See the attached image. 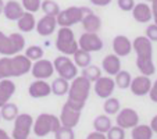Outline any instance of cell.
Here are the masks:
<instances>
[{
    "mask_svg": "<svg viewBox=\"0 0 157 139\" xmlns=\"http://www.w3.org/2000/svg\"><path fill=\"white\" fill-rule=\"evenodd\" d=\"M57 28V20L53 15H46L44 14L40 20L36 22V32L40 36H50L52 33L56 31Z\"/></svg>",
    "mask_w": 157,
    "mask_h": 139,
    "instance_id": "cell-16",
    "label": "cell"
},
{
    "mask_svg": "<svg viewBox=\"0 0 157 139\" xmlns=\"http://www.w3.org/2000/svg\"><path fill=\"white\" fill-rule=\"evenodd\" d=\"M89 11H90V9H88V7H78V6L68 7V9H65V10H60V13L56 17L57 25L71 28L72 25L79 24L81 21H82L83 15Z\"/></svg>",
    "mask_w": 157,
    "mask_h": 139,
    "instance_id": "cell-6",
    "label": "cell"
},
{
    "mask_svg": "<svg viewBox=\"0 0 157 139\" xmlns=\"http://www.w3.org/2000/svg\"><path fill=\"white\" fill-rule=\"evenodd\" d=\"M151 20L154 21V24H157V0L151 2Z\"/></svg>",
    "mask_w": 157,
    "mask_h": 139,
    "instance_id": "cell-44",
    "label": "cell"
},
{
    "mask_svg": "<svg viewBox=\"0 0 157 139\" xmlns=\"http://www.w3.org/2000/svg\"><path fill=\"white\" fill-rule=\"evenodd\" d=\"M151 83L153 82L150 81V77L138 75V77L132 78L129 89L135 96H146V95H149V92H150Z\"/></svg>",
    "mask_w": 157,
    "mask_h": 139,
    "instance_id": "cell-15",
    "label": "cell"
},
{
    "mask_svg": "<svg viewBox=\"0 0 157 139\" xmlns=\"http://www.w3.org/2000/svg\"><path fill=\"white\" fill-rule=\"evenodd\" d=\"M82 77H85L86 79H89L90 82H95L101 77V70L98 65L89 64L88 67L82 68Z\"/></svg>",
    "mask_w": 157,
    "mask_h": 139,
    "instance_id": "cell-33",
    "label": "cell"
},
{
    "mask_svg": "<svg viewBox=\"0 0 157 139\" xmlns=\"http://www.w3.org/2000/svg\"><path fill=\"white\" fill-rule=\"evenodd\" d=\"M17 25H18V29H20L21 32H25V33L28 32L29 33L31 31H33L35 27H36V20H35L33 13L25 11L24 14L17 20Z\"/></svg>",
    "mask_w": 157,
    "mask_h": 139,
    "instance_id": "cell-24",
    "label": "cell"
},
{
    "mask_svg": "<svg viewBox=\"0 0 157 139\" xmlns=\"http://www.w3.org/2000/svg\"><path fill=\"white\" fill-rule=\"evenodd\" d=\"M150 128L153 129L154 133H157V115H154L153 118H151V121H150Z\"/></svg>",
    "mask_w": 157,
    "mask_h": 139,
    "instance_id": "cell-45",
    "label": "cell"
},
{
    "mask_svg": "<svg viewBox=\"0 0 157 139\" xmlns=\"http://www.w3.org/2000/svg\"><path fill=\"white\" fill-rule=\"evenodd\" d=\"M25 49V38L21 33L4 35L0 31V53L3 56H14Z\"/></svg>",
    "mask_w": 157,
    "mask_h": 139,
    "instance_id": "cell-4",
    "label": "cell"
},
{
    "mask_svg": "<svg viewBox=\"0 0 157 139\" xmlns=\"http://www.w3.org/2000/svg\"><path fill=\"white\" fill-rule=\"evenodd\" d=\"M103 110H104V113H106L107 115H114V114H117V113L121 110V104H120V100L118 99H116V98H107L106 99V102H104V104H103Z\"/></svg>",
    "mask_w": 157,
    "mask_h": 139,
    "instance_id": "cell-32",
    "label": "cell"
},
{
    "mask_svg": "<svg viewBox=\"0 0 157 139\" xmlns=\"http://www.w3.org/2000/svg\"><path fill=\"white\" fill-rule=\"evenodd\" d=\"M0 114H2V118L6 120V121H14L15 117L20 114L18 106L9 102V103H6L4 106L0 107Z\"/></svg>",
    "mask_w": 157,
    "mask_h": 139,
    "instance_id": "cell-28",
    "label": "cell"
},
{
    "mask_svg": "<svg viewBox=\"0 0 157 139\" xmlns=\"http://www.w3.org/2000/svg\"><path fill=\"white\" fill-rule=\"evenodd\" d=\"M15 83L13 82L10 78L6 79H0V107L9 103L10 99L14 96L15 93Z\"/></svg>",
    "mask_w": 157,
    "mask_h": 139,
    "instance_id": "cell-22",
    "label": "cell"
},
{
    "mask_svg": "<svg viewBox=\"0 0 157 139\" xmlns=\"http://www.w3.org/2000/svg\"><path fill=\"white\" fill-rule=\"evenodd\" d=\"M40 9L46 15H53V17H57V14L60 13V6L54 0H44V2H42Z\"/></svg>",
    "mask_w": 157,
    "mask_h": 139,
    "instance_id": "cell-34",
    "label": "cell"
},
{
    "mask_svg": "<svg viewBox=\"0 0 157 139\" xmlns=\"http://www.w3.org/2000/svg\"><path fill=\"white\" fill-rule=\"evenodd\" d=\"M132 17L139 24H147L151 20V7L147 3H138L132 9Z\"/></svg>",
    "mask_w": 157,
    "mask_h": 139,
    "instance_id": "cell-20",
    "label": "cell"
},
{
    "mask_svg": "<svg viewBox=\"0 0 157 139\" xmlns=\"http://www.w3.org/2000/svg\"><path fill=\"white\" fill-rule=\"evenodd\" d=\"M101 70L110 77H114L121 71V60L117 54H109L101 61Z\"/></svg>",
    "mask_w": 157,
    "mask_h": 139,
    "instance_id": "cell-19",
    "label": "cell"
},
{
    "mask_svg": "<svg viewBox=\"0 0 157 139\" xmlns=\"http://www.w3.org/2000/svg\"><path fill=\"white\" fill-rule=\"evenodd\" d=\"M132 50L136 53V59H153V42L145 35L136 36L135 41L132 42Z\"/></svg>",
    "mask_w": 157,
    "mask_h": 139,
    "instance_id": "cell-10",
    "label": "cell"
},
{
    "mask_svg": "<svg viewBox=\"0 0 157 139\" xmlns=\"http://www.w3.org/2000/svg\"><path fill=\"white\" fill-rule=\"evenodd\" d=\"M78 46H79V49L89 52V53L100 52L103 49V41L96 32H83L78 41Z\"/></svg>",
    "mask_w": 157,
    "mask_h": 139,
    "instance_id": "cell-9",
    "label": "cell"
},
{
    "mask_svg": "<svg viewBox=\"0 0 157 139\" xmlns=\"http://www.w3.org/2000/svg\"><path fill=\"white\" fill-rule=\"evenodd\" d=\"M21 4H22L25 11L36 13V11H39V9H40L42 0H21Z\"/></svg>",
    "mask_w": 157,
    "mask_h": 139,
    "instance_id": "cell-38",
    "label": "cell"
},
{
    "mask_svg": "<svg viewBox=\"0 0 157 139\" xmlns=\"http://www.w3.org/2000/svg\"><path fill=\"white\" fill-rule=\"evenodd\" d=\"M60 127H61V122H60V118L57 115L49 114V113H42L33 121L32 131L35 132L36 136L43 138V136H48L49 133H54Z\"/></svg>",
    "mask_w": 157,
    "mask_h": 139,
    "instance_id": "cell-3",
    "label": "cell"
},
{
    "mask_svg": "<svg viewBox=\"0 0 157 139\" xmlns=\"http://www.w3.org/2000/svg\"><path fill=\"white\" fill-rule=\"evenodd\" d=\"M113 52L118 57H125L132 52V42L125 35H117L113 39Z\"/></svg>",
    "mask_w": 157,
    "mask_h": 139,
    "instance_id": "cell-18",
    "label": "cell"
},
{
    "mask_svg": "<svg viewBox=\"0 0 157 139\" xmlns=\"http://www.w3.org/2000/svg\"><path fill=\"white\" fill-rule=\"evenodd\" d=\"M3 10H4V2L0 0V14H3Z\"/></svg>",
    "mask_w": 157,
    "mask_h": 139,
    "instance_id": "cell-47",
    "label": "cell"
},
{
    "mask_svg": "<svg viewBox=\"0 0 157 139\" xmlns=\"http://www.w3.org/2000/svg\"><path fill=\"white\" fill-rule=\"evenodd\" d=\"M52 93H54L56 96H64L68 93L70 89V81L64 79V78L59 77L52 82Z\"/></svg>",
    "mask_w": 157,
    "mask_h": 139,
    "instance_id": "cell-26",
    "label": "cell"
},
{
    "mask_svg": "<svg viewBox=\"0 0 157 139\" xmlns=\"http://www.w3.org/2000/svg\"><path fill=\"white\" fill-rule=\"evenodd\" d=\"M93 128H95V131H98V132L107 133V131L111 128V118H110L107 114L98 115V117L93 120Z\"/></svg>",
    "mask_w": 157,
    "mask_h": 139,
    "instance_id": "cell-27",
    "label": "cell"
},
{
    "mask_svg": "<svg viewBox=\"0 0 157 139\" xmlns=\"http://www.w3.org/2000/svg\"><path fill=\"white\" fill-rule=\"evenodd\" d=\"M136 67L140 71V74L146 75V77H151L156 72V65L153 63V59H147V60L136 59Z\"/></svg>",
    "mask_w": 157,
    "mask_h": 139,
    "instance_id": "cell-30",
    "label": "cell"
},
{
    "mask_svg": "<svg viewBox=\"0 0 157 139\" xmlns=\"http://www.w3.org/2000/svg\"><path fill=\"white\" fill-rule=\"evenodd\" d=\"M31 72H32L35 79H48L54 74V67L53 61L46 59H39L35 63H32L31 67Z\"/></svg>",
    "mask_w": 157,
    "mask_h": 139,
    "instance_id": "cell-12",
    "label": "cell"
},
{
    "mask_svg": "<svg viewBox=\"0 0 157 139\" xmlns=\"http://www.w3.org/2000/svg\"><path fill=\"white\" fill-rule=\"evenodd\" d=\"M33 127V118L31 114L22 113L18 114L14 120V128H13L11 138L13 139H28Z\"/></svg>",
    "mask_w": 157,
    "mask_h": 139,
    "instance_id": "cell-8",
    "label": "cell"
},
{
    "mask_svg": "<svg viewBox=\"0 0 157 139\" xmlns=\"http://www.w3.org/2000/svg\"><path fill=\"white\" fill-rule=\"evenodd\" d=\"M32 67V61L25 54L4 56L0 59V79L13 77H22L28 74Z\"/></svg>",
    "mask_w": 157,
    "mask_h": 139,
    "instance_id": "cell-1",
    "label": "cell"
},
{
    "mask_svg": "<svg viewBox=\"0 0 157 139\" xmlns=\"http://www.w3.org/2000/svg\"><path fill=\"white\" fill-rule=\"evenodd\" d=\"M72 57H74L75 65L79 68H85L92 63V56H90V53L82 50V49H79V48H78V50L75 52L74 54H72Z\"/></svg>",
    "mask_w": 157,
    "mask_h": 139,
    "instance_id": "cell-29",
    "label": "cell"
},
{
    "mask_svg": "<svg viewBox=\"0 0 157 139\" xmlns=\"http://www.w3.org/2000/svg\"><path fill=\"white\" fill-rule=\"evenodd\" d=\"M28 93L33 99L46 98L52 93V86L46 82V79H35L28 88Z\"/></svg>",
    "mask_w": 157,
    "mask_h": 139,
    "instance_id": "cell-17",
    "label": "cell"
},
{
    "mask_svg": "<svg viewBox=\"0 0 157 139\" xmlns=\"http://www.w3.org/2000/svg\"><path fill=\"white\" fill-rule=\"evenodd\" d=\"M146 2H153V0H146Z\"/></svg>",
    "mask_w": 157,
    "mask_h": 139,
    "instance_id": "cell-48",
    "label": "cell"
},
{
    "mask_svg": "<svg viewBox=\"0 0 157 139\" xmlns=\"http://www.w3.org/2000/svg\"><path fill=\"white\" fill-rule=\"evenodd\" d=\"M0 139H13V138L11 136H9V133H7L4 129L0 128Z\"/></svg>",
    "mask_w": 157,
    "mask_h": 139,
    "instance_id": "cell-46",
    "label": "cell"
},
{
    "mask_svg": "<svg viewBox=\"0 0 157 139\" xmlns=\"http://www.w3.org/2000/svg\"><path fill=\"white\" fill-rule=\"evenodd\" d=\"M117 125L124 129H132L133 127H136L139 124V114L136 110L127 107L122 109L117 113Z\"/></svg>",
    "mask_w": 157,
    "mask_h": 139,
    "instance_id": "cell-11",
    "label": "cell"
},
{
    "mask_svg": "<svg viewBox=\"0 0 157 139\" xmlns=\"http://www.w3.org/2000/svg\"><path fill=\"white\" fill-rule=\"evenodd\" d=\"M145 36L147 39H150L151 42H157V24H150L146 28Z\"/></svg>",
    "mask_w": 157,
    "mask_h": 139,
    "instance_id": "cell-40",
    "label": "cell"
},
{
    "mask_svg": "<svg viewBox=\"0 0 157 139\" xmlns=\"http://www.w3.org/2000/svg\"><path fill=\"white\" fill-rule=\"evenodd\" d=\"M90 88H92V82L89 79H86L82 75L75 77L70 83V89L67 93L68 96L67 103L78 110H82L85 107L86 100L89 99V95H90Z\"/></svg>",
    "mask_w": 157,
    "mask_h": 139,
    "instance_id": "cell-2",
    "label": "cell"
},
{
    "mask_svg": "<svg viewBox=\"0 0 157 139\" xmlns=\"http://www.w3.org/2000/svg\"><path fill=\"white\" fill-rule=\"evenodd\" d=\"M24 54L31 60V61H36V60H39V59H43L44 50L40 48V46H35V44H32V46H28V48L25 49Z\"/></svg>",
    "mask_w": 157,
    "mask_h": 139,
    "instance_id": "cell-35",
    "label": "cell"
},
{
    "mask_svg": "<svg viewBox=\"0 0 157 139\" xmlns=\"http://www.w3.org/2000/svg\"><path fill=\"white\" fill-rule=\"evenodd\" d=\"M149 98L153 103H157V79L151 83V88H150V92H149Z\"/></svg>",
    "mask_w": 157,
    "mask_h": 139,
    "instance_id": "cell-41",
    "label": "cell"
},
{
    "mask_svg": "<svg viewBox=\"0 0 157 139\" xmlns=\"http://www.w3.org/2000/svg\"><path fill=\"white\" fill-rule=\"evenodd\" d=\"M0 120H2V114H0Z\"/></svg>",
    "mask_w": 157,
    "mask_h": 139,
    "instance_id": "cell-49",
    "label": "cell"
},
{
    "mask_svg": "<svg viewBox=\"0 0 157 139\" xmlns=\"http://www.w3.org/2000/svg\"><path fill=\"white\" fill-rule=\"evenodd\" d=\"M114 89H116V82H114V78L110 75H106V77L101 75L98 81H95V92L101 99L110 98L113 95Z\"/></svg>",
    "mask_w": 157,
    "mask_h": 139,
    "instance_id": "cell-14",
    "label": "cell"
},
{
    "mask_svg": "<svg viewBox=\"0 0 157 139\" xmlns=\"http://www.w3.org/2000/svg\"><path fill=\"white\" fill-rule=\"evenodd\" d=\"M28 139H29V138H28Z\"/></svg>",
    "mask_w": 157,
    "mask_h": 139,
    "instance_id": "cell-50",
    "label": "cell"
},
{
    "mask_svg": "<svg viewBox=\"0 0 157 139\" xmlns=\"http://www.w3.org/2000/svg\"><path fill=\"white\" fill-rule=\"evenodd\" d=\"M53 67L54 71L59 74V77L67 81H72L75 77H78V67L75 65V63H72L70 56L61 54V56L56 57L53 61Z\"/></svg>",
    "mask_w": 157,
    "mask_h": 139,
    "instance_id": "cell-7",
    "label": "cell"
},
{
    "mask_svg": "<svg viewBox=\"0 0 157 139\" xmlns=\"http://www.w3.org/2000/svg\"><path fill=\"white\" fill-rule=\"evenodd\" d=\"M153 129L150 128V125L146 124H138L136 127L132 128L131 136L132 139H151L153 138Z\"/></svg>",
    "mask_w": 157,
    "mask_h": 139,
    "instance_id": "cell-25",
    "label": "cell"
},
{
    "mask_svg": "<svg viewBox=\"0 0 157 139\" xmlns=\"http://www.w3.org/2000/svg\"><path fill=\"white\" fill-rule=\"evenodd\" d=\"M56 48L61 54L65 56H72L78 50V41L75 39V35L70 27H60L57 32Z\"/></svg>",
    "mask_w": 157,
    "mask_h": 139,
    "instance_id": "cell-5",
    "label": "cell"
},
{
    "mask_svg": "<svg viewBox=\"0 0 157 139\" xmlns=\"http://www.w3.org/2000/svg\"><path fill=\"white\" fill-rule=\"evenodd\" d=\"M81 24H82L85 32H96L98 33L99 29L101 28V20L99 15H96L95 13L90 10L89 13H86V14L83 15Z\"/></svg>",
    "mask_w": 157,
    "mask_h": 139,
    "instance_id": "cell-23",
    "label": "cell"
},
{
    "mask_svg": "<svg viewBox=\"0 0 157 139\" xmlns=\"http://www.w3.org/2000/svg\"><path fill=\"white\" fill-rule=\"evenodd\" d=\"M131 81H132V77H131V74L128 71H124V70H121V71L118 72V74L114 75V82H116V86L120 89H128L131 85Z\"/></svg>",
    "mask_w": 157,
    "mask_h": 139,
    "instance_id": "cell-31",
    "label": "cell"
},
{
    "mask_svg": "<svg viewBox=\"0 0 157 139\" xmlns=\"http://www.w3.org/2000/svg\"><path fill=\"white\" fill-rule=\"evenodd\" d=\"M54 139H75V132L74 128H68V127H61L54 132Z\"/></svg>",
    "mask_w": 157,
    "mask_h": 139,
    "instance_id": "cell-36",
    "label": "cell"
},
{
    "mask_svg": "<svg viewBox=\"0 0 157 139\" xmlns=\"http://www.w3.org/2000/svg\"><path fill=\"white\" fill-rule=\"evenodd\" d=\"M86 139H107V136H106V133L93 131V132H90L88 136H86Z\"/></svg>",
    "mask_w": 157,
    "mask_h": 139,
    "instance_id": "cell-42",
    "label": "cell"
},
{
    "mask_svg": "<svg viewBox=\"0 0 157 139\" xmlns=\"http://www.w3.org/2000/svg\"><path fill=\"white\" fill-rule=\"evenodd\" d=\"M107 139H125V131L124 128L118 127V125H111V128H110L109 131H107L106 133Z\"/></svg>",
    "mask_w": 157,
    "mask_h": 139,
    "instance_id": "cell-37",
    "label": "cell"
},
{
    "mask_svg": "<svg viewBox=\"0 0 157 139\" xmlns=\"http://www.w3.org/2000/svg\"><path fill=\"white\" fill-rule=\"evenodd\" d=\"M81 113H82V110L75 109V107L70 106V104L65 102V104L61 109V114H60V117H59L61 125L68 127V128H75L78 125V122H79Z\"/></svg>",
    "mask_w": 157,
    "mask_h": 139,
    "instance_id": "cell-13",
    "label": "cell"
},
{
    "mask_svg": "<svg viewBox=\"0 0 157 139\" xmlns=\"http://www.w3.org/2000/svg\"><path fill=\"white\" fill-rule=\"evenodd\" d=\"M24 13H25V10H24V7H22V4L18 3L17 0H9V2L4 3L3 14L7 20L17 21Z\"/></svg>",
    "mask_w": 157,
    "mask_h": 139,
    "instance_id": "cell-21",
    "label": "cell"
},
{
    "mask_svg": "<svg viewBox=\"0 0 157 139\" xmlns=\"http://www.w3.org/2000/svg\"><path fill=\"white\" fill-rule=\"evenodd\" d=\"M117 4L122 11H132L136 3H135V0H117Z\"/></svg>",
    "mask_w": 157,
    "mask_h": 139,
    "instance_id": "cell-39",
    "label": "cell"
},
{
    "mask_svg": "<svg viewBox=\"0 0 157 139\" xmlns=\"http://www.w3.org/2000/svg\"><path fill=\"white\" fill-rule=\"evenodd\" d=\"M90 3L93 4V6H98V7H106L109 6L113 0H89Z\"/></svg>",
    "mask_w": 157,
    "mask_h": 139,
    "instance_id": "cell-43",
    "label": "cell"
}]
</instances>
